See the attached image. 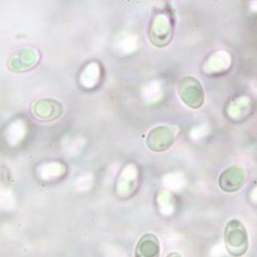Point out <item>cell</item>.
I'll return each mask as SVG.
<instances>
[{
    "mask_svg": "<svg viewBox=\"0 0 257 257\" xmlns=\"http://www.w3.org/2000/svg\"><path fill=\"white\" fill-rule=\"evenodd\" d=\"M174 142V135L168 127H158L149 133L147 146L151 151L163 152L167 150Z\"/></svg>",
    "mask_w": 257,
    "mask_h": 257,
    "instance_id": "obj_5",
    "label": "cell"
},
{
    "mask_svg": "<svg viewBox=\"0 0 257 257\" xmlns=\"http://www.w3.org/2000/svg\"><path fill=\"white\" fill-rule=\"evenodd\" d=\"M62 104L53 99H41L33 105V114L42 121H52L62 114Z\"/></svg>",
    "mask_w": 257,
    "mask_h": 257,
    "instance_id": "obj_6",
    "label": "cell"
},
{
    "mask_svg": "<svg viewBox=\"0 0 257 257\" xmlns=\"http://www.w3.org/2000/svg\"><path fill=\"white\" fill-rule=\"evenodd\" d=\"M161 243L157 235L146 233L140 238L135 249V257H160Z\"/></svg>",
    "mask_w": 257,
    "mask_h": 257,
    "instance_id": "obj_7",
    "label": "cell"
},
{
    "mask_svg": "<svg viewBox=\"0 0 257 257\" xmlns=\"http://www.w3.org/2000/svg\"><path fill=\"white\" fill-rule=\"evenodd\" d=\"M167 257H183L182 254L177 252V251H173V252H170L167 254Z\"/></svg>",
    "mask_w": 257,
    "mask_h": 257,
    "instance_id": "obj_8",
    "label": "cell"
},
{
    "mask_svg": "<svg viewBox=\"0 0 257 257\" xmlns=\"http://www.w3.org/2000/svg\"><path fill=\"white\" fill-rule=\"evenodd\" d=\"M226 251L232 257H242L248 249V235L244 223L239 219H230L224 228L223 234Z\"/></svg>",
    "mask_w": 257,
    "mask_h": 257,
    "instance_id": "obj_1",
    "label": "cell"
},
{
    "mask_svg": "<svg viewBox=\"0 0 257 257\" xmlns=\"http://www.w3.org/2000/svg\"><path fill=\"white\" fill-rule=\"evenodd\" d=\"M39 62L37 51L29 48L20 49L13 52L8 59V68L15 73H25L33 69Z\"/></svg>",
    "mask_w": 257,
    "mask_h": 257,
    "instance_id": "obj_3",
    "label": "cell"
},
{
    "mask_svg": "<svg viewBox=\"0 0 257 257\" xmlns=\"http://www.w3.org/2000/svg\"><path fill=\"white\" fill-rule=\"evenodd\" d=\"M245 181V170L239 166H231L224 169L219 177V186L225 193H236Z\"/></svg>",
    "mask_w": 257,
    "mask_h": 257,
    "instance_id": "obj_4",
    "label": "cell"
},
{
    "mask_svg": "<svg viewBox=\"0 0 257 257\" xmlns=\"http://www.w3.org/2000/svg\"><path fill=\"white\" fill-rule=\"evenodd\" d=\"M178 93L184 103L193 108H199L204 103V91L194 77H183L178 83Z\"/></svg>",
    "mask_w": 257,
    "mask_h": 257,
    "instance_id": "obj_2",
    "label": "cell"
}]
</instances>
